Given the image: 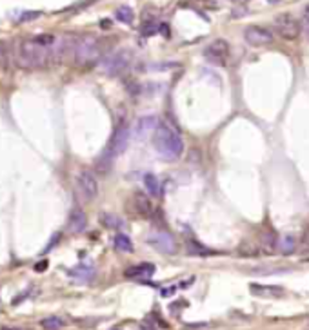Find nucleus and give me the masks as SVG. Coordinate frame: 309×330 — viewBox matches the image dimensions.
<instances>
[{
	"mask_svg": "<svg viewBox=\"0 0 309 330\" xmlns=\"http://www.w3.org/2000/svg\"><path fill=\"white\" fill-rule=\"evenodd\" d=\"M144 189L150 196H158L160 194V182L154 174H144Z\"/></svg>",
	"mask_w": 309,
	"mask_h": 330,
	"instance_id": "19",
	"label": "nucleus"
},
{
	"mask_svg": "<svg viewBox=\"0 0 309 330\" xmlns=\"http://www.w3.org/2000/svg\"><path fill=\"white\" fill-rule=\"evenodd\" d=\"M40 325L46 330H60L64 327V321L60 320V318H57V316H49V318L40 321Z\"/></svg>",
	"mask_w": 309,
	"mask_h": 330,
	"instance_id": "23",
	"label": "nucleus"
},
{
	"mask_svg": "<svg viewBox=\"0 0 309 330\" xmlns=\"http://www.w3.org/2000/svg\"><path fill=\"white\" fill-rule=\"evenodd\" d=\"M15 62L22 69H40L51 64V46H42L35 38L22 40L16 47Z\"/></svg>",
	"mask_w": 309,
	"mask_h": 330,
	"instance_id": "1",
	"label": "nucleus"
},
{
	"mask_svg": "<svg viewBox=\"0 0 309 330\" xmlns=\"http://www.w3.org/2000/svg\"><path fill=\"white\" fill-rule=\"evenodd\" d=\"M244 40L253 47H264L273 44L275 37L267 27L262 26H249L244 29Z\"/></svg>",
	"mask_w": 309,
	"mask_h": 330,
	"instance_id": "8",
	"label": "nucleus"
},
{
	"mask_svg": "<svg viewBox=\"0 0 309 330\" xmlns=\"http://www.w3.org/2000/svg\"><path fill=\"white\" fill-rule=\"evenodd\" d=\"M273 26H275L278 35L282 38H286V40H295V38H299V35L302 33L300 22L297 20L293 15H289V13H280V15L275 16Z\"/></svg>",
	"mask_w": 309,
	"mask_h": 330,
	"instance_id": "4",
	"label": "nucleus"
},
{
	"mask_svg": "<svg viewBox=\"0 0 309 330\" xmlns=\"http://www.w3.org/2000/svg\"><path fill=\"white\" fill-rule=\"evenodd\" d=\"M249 288L255 296H262V298H278V296H282V288L280 287H271V285H256V283H253Z\"/></svg>",
	"mask_w": 309,
	"mask_h": 330,
	"instance_id": "16",
	"label": "nucleus"
},
{
	"mask_svg": "<svg viewBox=\"0 0 309 330\" xmlns=\"http://www.w3.org/2000/svg\"><path fill=\"white\" fill-rule=\"evenodd\" d=\"M154 274V265L151 263H140L126 270V278H151Z\"/></svg>",
	"mask_w": 309,
	"mask_h": 330,
	"instance_id": "14",
	"label": "nucleus"
},
{
	"mask_svg": "<svg viewBox=\"0 0 309 330\" xmlns=\"http://www.w3.org/2000/svg\"><path fill=\"white\" fill-rule=\"evenodd\" d=\"M277 243L278 238L273 231H267L262 234V251L266 252V254H273L275 249H277Z\"/></svg>",
	"mask_w": 309,
	"mask_h": 330,
	"instance_id": "18",
	"label": "nucleus"
},
{
	"mask_svg": "<svg viewBox=\"0 0 309 330\" xmlns=\"http://www.w3.org/2000/svg\"><path fill=\"white\" fill-rule=\"evenodd\" d=\"M300 29H302V33H304L306 38L309 40V16L308 15L304 16V20L300 22Z\"/></svg>",
	"mask_w": 309,
	"mask_h": 330,
	"instance_id": "26",
	"label": "nucleus"
},
{
	"mask_svg": "<svg viewBox=\"0 0 309 330\" xmlns=\"http://www.w3.org/2000/svg\"><path fill=\"white\" fill-rule=\"evenodd\" d=\"M115 16L118 18V22H122V24H131L133 22V9L129 7V5H120L115 13Z\"/></svg>",
	"mask_w": 309,
	"mask_h": 330,
	"instance_id": "22",
	"label": "nucleus"
},
{
	"mask_svg": "<svg viewBox=\"0 0 309 330\" xmlns=\"http://www.w3.org/2000/svg\"><path fill=\"white\" fill-rule=\"evenodd\" d=\"M0 330H18V329H11V327H2Z\"/></svg>",
	"mask_w": 309,
	"mask_h": 330,
	"instance_id": "30",
	"label": "nucleus"
},
{
	"mask_svg": "<svg viewBox=\"0 0 309 330\" xmlns=\"http://www.w3.org/2000/svg\"><path fill=\"white\" fill-rule=\"evenodd\" d=\"M204 57L208 62L215 64V66H226L228 58H230V44L219 38L204 49Z\"/></svg>",
	"mask_w": 309,
	"mask_h": 330,
	"instance_id": "7",
	"label": "nucleus"
},
{
	"mask_svg": "<svg viewBox=\"0 0 309 330\" xmlns=\"http://www.w3.org/2000/svg\"><path fill=\"white\" fill-rule=\"evenodd\" d=\"M129 140H131V129H129L128 126H120L117 127V131L113 132L111 140H109V145H107L106 149L117 158L118 154H122V152L128 149Z\"/></svg>",
	"mask_w": 309,
	"mask_h": 330,
	"instance_id": "10",
	"label": "nucleus"
},
{
	"mask_svg": "<svg viewBox=\"0 0 309 330\" xmlns=\"http://www.w3.org/2000/svg\"><path fill=\"white\" fill-rule=\"evenodd\" d=\"M146 241H148L151 247H154L156 251L164 252V254H175L176 252V243L175 240H173V236L165 231L151 232V234L146 238Z\"/></svg>",
	"mask_w": 309,
	"mask_h": 330,
	"instance_id": "9",
	"label": "nucleus"
},
{
	"mask_svg": "<svg viewBox=\"0 0 309 330\" xmlns=\"http://www.w3.org/2000/svg\"><path fill=\"white\" fill-rule=\"evenodd\" d=\"M77 185H78L80 194L85 199H95L98 196V180L91 169H82L77 176Z\"/></svg>",
	"mask_w": 309,
	"mask_h": 330,
	"instance_id": "6",
	"label": "nucleus"
},
{
	"mask_svg": "<svg viewBox=\"0 0 309 330\" xmlns=\"http://www.w3.org/2000/svg\"><path fill=\"white\" fill-rule=\"evenodd\" d=\"M277 249H278L280 252H282L284 256H288V254H293V252L297 251V236H295V234H289V232L282 234L280 238H278Z\"/></svg>",
	"mask_w": 309,
	"mask_h": 330,
	"instance_id": "13",
	"label": "nucleus"
},
{
	"mask_svg": "<svg viewBox=\"0 0 309 330\" xmlns=\"http://www.w3.org/2000/svg\"><path fill=\"white\" fill-rule=\"evenodd\" d=\"M176 64L175 62H171V64H156V66H150V69H171V67H175Z\"/></svg>",
	"mask_w": 309,
	"mask_h": 330,
	"instance_id": "27",
	"label": "nucleus"
},
{
	"mask_svg": "<svg viewBox=\"0 0 309 330\" xmlns=\"http://www.w3.org/2000/svg\"><path fill=\"white\" fill-rule=\"evenodd\" d=\"M156 127H158V116L156 115L140 116L133 126V136L137 140H146L150 134H154Z\"/></svg>",
	"mask_w": 309,
	"mask_h": 330,
	"instance_id": "11",
	"label": "nucleus"
},
{
	"mask_svg": "<svg viewBox=\"0 0 309 330\" xmlns=\"http://www.w3.org/2000/svg\"><path fill=\"white\" fill-rule=\"evenodd\" d=\"M100 221H102V225H106L107 229H120V227L124 225L122 220H120L118 216L109 214V212H104V214H100Z\"/></svg>",
	"mask_w": 309,
	"mask_h": 330,
	"instance_id": "21",
	"label": "nucleus"
},
{
	"mask_svg": "<svg viewBox=\"0 0 309 330\" xmlns=\"http://www.w3.org/2000/svg\"><path fill=\"white\" fill-rule=\"evenodd\" d=\"M85 225H87V216H85V212L82 209H75L70 214V221H68V229H70V232H73V234H80V232L85 229Z\"/></svg>",
	"mask_w": 309,
	"mask_h": 330,
	"instance_id": "12",
	"label": "nucleus"
},
{
	"mask_svg": "<svg viewBox=\"0 0 309 330\" xmlns=\"http://www.w3.org/2000/svg\"><path fill=\"white\" fill-rule=\"evenodd\" d=\"M102 57V42L95 37H80L73 46V60L78 66L95 62Z\"/></svg>",
	"mask_w": 309,
	"mask_h": 330,
	"instance_id": "3",
	"label": "nucleus"
},
{
	"mask_svg": "<svg viewBox=\"0 0 309 330\" xmlns=\"http://www.w3.org/2000/svg\"><path fill=\"white\" fill-rule=\"evenodd\" d=\"M46 268H48V262H40L35 265V270H37V272H42V270H46Z\"/></svg>",
	"mask_w": 309,
	"mask_h": 330,
	"instance_id": "28",
	"label": "nucleus"
},
{
	"mask_svg": "<svg viewBox=\"0 0 309 330\" xmlns=\"http://www.w3.org/2000/svg\"><path fill=\"white\" fill-rule=\"evenodd\" d=\"M306 15H308V16H309V4H308V5H306Z\"/></svg>",
	"mask_w": 309,
	"mask_h": 330,
	"instance_id": "31",
	"label": "nucleus"
},
{
	"mask_svg": "<svg viewBox=\"0 0 309 330\" xmlns=\"http://www.w3.org/2000/svg\"><path fill=\"white\" fill-rule=\"evenodd\" d=\"M7 57H9V53H7V47H5L4 44L0 42V66L7 62Z\"/></svg>",
	"mask_w": 309,
	"mask_h": 330,
	"instance_id": "25",
	"label": "nucleus"
},
{
	"mask_svg": "<svg viewBox=\"0 0 309 330\" xmlns=\"http://www.w3.org/2000/svg\"><path fill=\"white\" fill-rule=\"evenodd\" d=\"M129 62H131V53L129 51H117V53H111V55H107L104 60L100 62V69L104 71L106 74H120L124 69L128 67Z\"/></svg>",
	"mask_w": 309,
	"mask_h": 330,
	"instance_id": "5",
	"label": "nucleus"
},
{
	"mask_svg": "<svg viewBox=\"0 0 309 330\" xmlns=\"http://www.w3.org/2000/svg\"><path fill=\"white\" fill-rule=\"evenodd\" d=\"M175 292V287H171V288H162V296H171V294Z\"/></svg>",
	"mask_w": 309,
	"mask_h": 330,
	"instance_id": "29",
	"label": "nucleus"
},
{
	"mask_svg": "<svg viewBox=\"0 0 309 330\" xmlns=\"http://www.w3.org/2000/svg\"><path fill=\"white\" fill-rule=\"evenodd\" d=\"M40 16V11H24L20 16H18V22H31L35 18Z\"/></svg>",
	"mask_w": 309,
	"mask_h": 330,
	"instance_id": "24",
	"label": "nucleus"
},
{
	"mask_svg": "<svg viewBox=\"0 0 309 330\" xmlns=\"http://www.w3.org/2000/svg\"><path fill=\"white\" fill-rule=\"evenodd\" d=\"M115 249L120 252H133V241L126 234H117L115 236Z\"/></svg>",
	"mask_w": 309,
	"mask_h": 330,
	"instance_id": "20",
	"label": "nucleus"
},
{
	"mask_svg": "<svg viewBox=\"0 0 309 330\" xmlns=\"http://www.w3.org/2000/svg\"><path fill=\"white\" fill-rule=\"evenodd\" d=\"M153 145L156 154L165 160H176L184 152V140L169 124H158L153 134Z\"/></svg>",
	"mask_w": 309,
	"mask_h": 330,
	"instance_id": "2",
	"label": "nucleus"
},
{
	"mask_svg": "<svg viewBox=\"0 0 309 330\" xmlns=\"http://www.w3.org/2000/svg\"><path fill=\"white\" fill-rule=\"evenodd\" d=\"M93 274H95V268L89 267V265H78V267L70 270L71 278L78 279V281H89V279L93 278Z\"/></svg>",
	"mask_w": 309,
	"mask_h": 330,
	"instance_id": "17",
	"label": "nucleus"
},
{
	"mask_svg": "<svg viewBox=\"0 0 309 330\" xmlns=\"http://www.w3.org/2000/svg\"><path fill=\"white\" fill-rule=\"evenodd\" d=\"M135 209H137V212L142 216L153 214V203H151V199L148 198V194H144V193L135 194Z\"/></svg>",
	"mask_w": 309,
	"mask_h": 330,
	"instance_id": "15",
	"label": "nucleus"
}]
</instances>
